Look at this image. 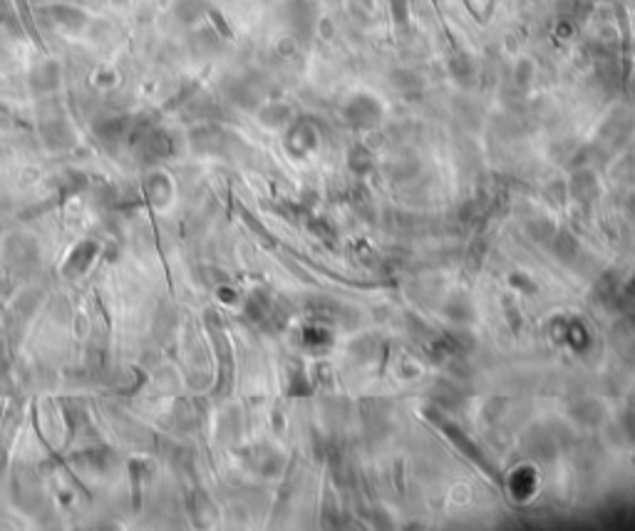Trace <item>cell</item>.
Wrapping results in <instances>:
<instances>
[{
    "label": "cell",
    "mask_w": 635,
    "mask_h": 531,
    "mask_svg": "<svg viewBox=\"0 0 635 531\" xmlns=\"http://www.w3.org/2000/svg\"><path fill=\"white\" fill-rule=\"evenodd\" d=\"M139 147H142V154L147 159H164L171 154V142L169 134L161 132V129H149L139 137Z\"/></svg>",
    "instance_id": "cell-2"
},
{
    "label": "cell",
    "mask_w": 635,
    "mask_h": 531,
    "mask_svg": "<svg viewBox=\"0 0 635 531\" xmlns=\"http://www.w3.org/2000/svg\"><path fill=\"white\" fill-rule=\"evenodd\" d=\"M97 253H100V246H97L95 241H82L80 246L72 248V253L67 256L62 273H65L67 278H77V275H82L90 268V263L97 258Z\"/></svg>",
    "instance_id": "cell-1"
},
{
    "label": "cell",
    "mask_w": 635,
    "mask_h": 531,
    "mask_svg": "<svg viewBox=\"0 0 635 531\" xmlns=\"http://www.w3.org/2000/svg\"><path fill=\"white\" fill-rule=\"evenodd\" d=\"M35 246L28 241V238H13L8 243V261L15 266H28L35 258Z\"/></svg>",
    "instance_id": "cell-4"
},
{
    "label": "cell",
    "mask_w": 635,
    "mask_h": 531,
    "mask_svg": "<svg viewBox=\"0 0 635 531\" xmlns=\"http://www.w3.org/2000/svg\"><path fill=\"white\" fill-rule=\"evenodd\" d=\"M169 179L164 174H154L147 179V199L152 201L154 206H164L169 201Z\"/></svg>",
    "instance_id": "cell-5"
},
{
    "label": "cell",
    "mask_w": 635,
    "mask_h": 531,
    "mask_svg": "<svg viewBox=\"0 0 635 531\" xmlns=\"http://www.w3.org/2000/svg\"><path fill=\"white\" fill-rule=\"evenodd\" d=\"M33 82H35V87H40V90H53L57 85V67L55 65L40 67V70L33 75Z\"/></svg>",
    "instance_id": "cell-7"
},
{
    "label": "cell",
    "mask_w": 635,
    "mask_h": 531,
    "mask_svg": "<svg viewBox=\"0 0 635 531\" xmlns=\"http://www.w3.org/2000/svg\"><path fill=\"white\" fill-rule=\"evenodd\" d=\"M15 430H18V410L13 408L8 413V418H5V423L0 425V467L5 465V457H8V450L10 445H13Z\"/></svg>",
    "instance_id": "cell-6"
},
{
    "label": "cell",
    "mask_w": 635,
    "mask_h": 531,
    "mask_svg": "<svg viewBox=\"0 0 635 531\" xmlns=\"http://www.w3.org/2000/svg\"><path fill=\"white\" fill-rule=\"evenodd\" d=\"M45 13H48V18L53 20L55 25H60L62 30H70V33L82 30L87 23V15L82 13V10L72 8V5H53V8H48Z\"/></svg>",
    "instance_id": "cell-3"
}]
</instances>
